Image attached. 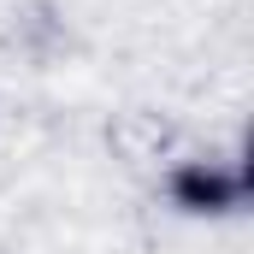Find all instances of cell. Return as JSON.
I'll list each match as a JSON object with an SVG mask.
<instances>
[{"label": "cell", "mask_w": 254, "mask_h": 254, "mask_svg": "<svg viewBox=\"0 0 254 254\" xmlns=\"http://www.w3.org/2000/svg\"><path fill=\"white\" fill-rule=\"evenodd\" d=\"M243 190H249L243 172H231L219 160H184L172 172V201L184 213H231V207H243Z\"/></svg>", "instance_id": "cell-1"}]
</instances>
